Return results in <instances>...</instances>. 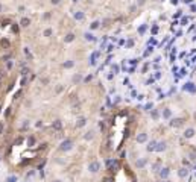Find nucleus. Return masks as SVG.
<instances>
[{"label": "nucleus", "instance_id": "f257e3e1", "mask_svg": "<svg viewBox=\"0 0 196 182\" xmlns=\"http://www.w3.org/2000/svg\"><path fill=\"white\" fill-rule=\"evenodd\" d=\"M119 161H113V159H110V161H106V167H108V170H111L113 173L117 171V168H119Z\"/></svg>", "mask_w": 196, "mask_h": 182}, {"label": "nucleus", "instance_id": "f03ea898", "mask_svg": "<svg viewBox=\"0 0 196 182\" xmlns=\"http://www.w3.org/2000/svg\"><path fill=\"white\" fill-rule=\"evenodd\" d=\"M72 146H73V144H72V141H70V140H65L64 143L59 146V150H63V152H67V150L72 149Z\"/></svg>", "mask_w": 196, "mask_h": 182}, {"label": "nucleus", "instance_id": "7ed1b4c3", "mask_svg": "<svg viewBox=\"0 0 196 182\" xmlns=\"http://www.w3.org/2000/svg\"><path fill=\"white\" fill-rule=\"evenodd\" d=\"M90 171H93V173H94V171H99V164L97 162H91V164H90Z\"/></svg>", "mask_w": 196, "mask_h": 182}, {"label": "nucleus", "instance_id": "20e7f679", "mask_svg": "<svg viewBox=\"0 0 196 182\" xmlns=\"http://www.w3.org/2000/svg\"><path fill=\"white\" fill-rule=\"evenodd\" d=\"M146 138H147L146 133H140V135L137 137V141H138V143H145V141H146Z\"/></svg>", "mask_w": 196, "mask_h": 182}, {"label": "nucleus", "instance_id": "39448f33", "mask_svg": "<svg viewBox=\"0 0 196 182\" xmlns=\"http://www.w3.org/2000/svg\"><path fill=\"white\" fill-rule=\"evenodd\" d=\"M193 133H195V131H193V129H187V131H185V133H184V135H185V137H187V138H190V137H193Z\"/></svg>", "mask_w": 196, "mask_h": 182}, {"label": "nucleus", "instance_id": "423d86ee", "mask_svg": "<svg viewBox=\"0 0 196 182\" xmlns=\"http://www.w3.org/2000/svg\"><path fill=\"white\" fill-rule=\"evenodd\" d=\"M169 173H170V170H169V168H163L161 176H163V178H167V176H169Z\"/></svg>", "mask_w": 196, "mask_h": 182}, {"label": "nucleus", "instance_id": "0eeeda50", "mask_svg": "<svg viewBox=\"0 0 196 182\" xmlns=\"http://www.w3.org/2000/svg\"><path fill=\"white\" fill-rule=\"evenodd\" d=\"M73 40H75V35H73V33H68V35L65 36V41H67V43H68V41H73Z\"/></svg>", "mask_w": 196, "mask_h": 182}, {"label": "nucleus", "instance_id": "6e6552de", "mask_svg": "<svg viewBox=\"0 0 196 182\" xmlns=\"http://www.w3.org/2000/svg\"><path fill=\"white\" fill-rule=\"evenodd\" d=\"M178 175H180L181 178H184V176L187 175V170H185V168H181L180 171H178Z\"/></svg>", "mask_w": 196, "mask_h": 182}, {"label": "nucleus", "instance_id": "1a4fd4ad", "mask_svg": "<svg viewBox=\"0 0 196 182\" xmlns=\"http://www.w3.org/2000/svg\"><path fill=\"white\" fill-rule=\"evenodd\" d=\"M21 26H29V18H23L21 20Z\"/></svg>", "mask_w": 196, "mask_h": 182}, {"label": "nucleus", "instance_id": "9d476101", "mask_svg": "<svg viewBox=\"0 0 196 182\" xmlns=\"http://www.w3.org/2000/svg\"><path fill=\"white\" fill-rule=\"evenodd\" d=\"M75 18H76V20H82V18H84V14H82V12H78V14H75Z\"/></svg>", "mask_w": 196, "mask_h": 182}, {"label": "nucleus", "instance_id": "9b49d317", "mask_svg": "<svg viewBox=\"0 0 196 182\" xmlns=\"http://www.w3.org/2000/svg\"><path fill=\"white\" fill-rule=\"evenodd\" d=\"M0 44H2V46H5V47H6V46H8V41H6V40H2V41H0Z\"/></svg>", "mask_w": 196, "mask_h": 182}, {"label": "nucleus", "instance_id": "f8f14e48", "mask_svg": "<svg viewBox=\"0 0 196 182\" xmlns=\"http://www.w3.org/2000/svg\"><path fill=\"white\" fill-rule=\"evenodd\" d=\"M15 179H17L15 176H12V178H8V181L6 182H15Z\"/></svg>", "mask_w": 196, "mask_h": 182}, {"label": "nucleus", "instance_id": "ddd939ff", "mask_svg": "<svg viewBox=\"0 0 196 182\" xmlns=\"http://www.w3.org/2000/svg\"><path fill=\"white\" fill-rule=\"evenodd\" d=\"M55 128H56V129H61V123H58V121H55Z\"/></svg>", "mask_w": 196, "mask_h": 182}, {"label": "nucleus", "instance_id": "4468645a", "mask_svg": "<svg viewBox=\"0 0 196 182\" xmlns=\"http://www.w3.org/2000/svg\"><path fill=\"white\" fill-rule=\"evenodd\" d=\"M72 65H73V62H65V64H64L65 68H68V67H72Z\"/></svg>", "mask_w": 196, "mask_h": 182}, {"label": "nucleus", "instance_id": "2eb2a0df", "mask_svg": "<svg viewBox=\"0 0 196 182\" xmlns=\"http://www.w3.org/2000/svg\"><path fill=\"white\" fill-rule=\"evenodd\" d=\"M50 33H52V31H50V29H47V31H44V35H46V36H49Z\"/></svg>", "mask_w": 196, "mask_h": 182}, {"label": "nucleus", "instance_id": "dca6fc26", "mask_svg": "<svg viewBox=\"0 0 196 182\" xmlns=\"http://www.w3.org/2000/svg\"><path fill=\"white\" fill-rule=\"evenodd\" d=\"M79 126H82V124H85V120H79V123H78Z\"/></svg>", "mask_w": 196, "mask_h": 182}, {"label": "nucleus", "instance_id": "f3484780", "mask_svg": "<svg viewBox=\"0 0 196 182\" xmlns=\"http://www.w3.org/2000/svg\"><path fill=\"white\" fill-rule=\"evenodd\" d=\"M59 2H61V0H52V3H53V5H56V3H59Z\"/></svg>", "mask_w": 196, "mask_h": 182}, {"label": "nucleus", "instance_id": "a211bd4d", "mask_svg": "<svg viewBox=\"0 0 196 182\" xmlns=\"http://www.w3.org/2000/svg\"><path fill=\"white\" fill-rule=\"evenodd\" d=\"M2 131H3V124L0 123V133H2Z\"/></svg>", "mask_w": 196, "mask_h": 182}, {"label": "nucleus", "instance_id": "6ab92c4d", "mask_svg": "<svg viewBox=\"0 0 196 182\" xmlns=\"http://www.w3.org/2000/svg\"><path fill=\"white\" fill-rule=\"evenodd\" d=\"M160 182H169V181H160Z\"/></svg>", "mask_w": 196, "mask_h": 182}, {"label": "nucleus", "instance_id": "aec40b11", "mask_svg": "<svg viewBox=\"0 0 196 182\" xmlns=\"http://www.w3.org/2000/svg\"><path fill=\"white\" fill-rule=\"evenodd\" d=\"M53 182H58V181H53Z\"/></svg>", "mask_w": 196, "mask_h": 182}, {"label": "nucleus", "instance_id": "412c9836", "mask_svg": "<svg viewBox=\"0 0 196 182\" xmlns=\"http://www.w3.org/2000/svg\"><path fill=\"white\" fill-rule=\"evenodd\" d=\"M0 9H2V8H0Z\"/></svg>", "mask_w": 196, "mask_h": 182}, {"label": "nucleus", "instance_id": "4be33fe9", "mask_svg": "<svg viewBox=\"0 0 196 182\" xmlns=\"http://www.w3.org/2000/svg\"><path fill=\"white\" fill-rule=\"evenodd\" d=\"M195 176H196V175H195Z\"/></svg>", "mask_w": 196, "mask_h": 182}]
</instances>
